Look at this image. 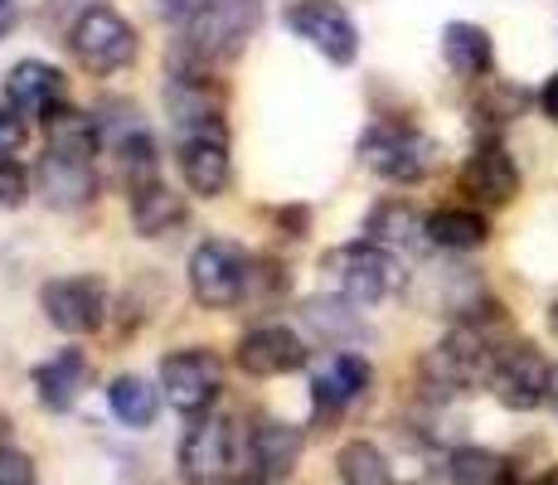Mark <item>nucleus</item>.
Segmentation results:
<instances>
[{"label":"nucleus","mask_w":558,"mask_h":485,"mask_svg":"<svg viewBox=\"0 0 558 485\" xmlns=\"http://www.w3.org/2000/svg\"><path fill=\"white\" fill-rule=\"evenodd\" d=\"M447 476L452 485H506V457L486 447H457L447 457Z\"/></svg>","instance_id":"nucleus-30"},{"label":"nucleus","mask_w":558,"mask_h":485,"mask_svg":"<svg viewBox=\"0 0 558 485\" xmlns=\"http://www.w3.org/2000/svg\"><path fill=\"white\" fill-rule=\"evenodd\" d=\"M248 272L253 263L243 257L239 243L223 239H204L195 253H190V291L204 311H229L248 296Z\"/></svg>","instance_id":"nucleus-9"},{"label":"nucleus","mask_w":558,"mask_h":485,"mask_svg":"<svg viewBox=\"0 0 558 485\" xmlns=\"http://www.w3.org/2000/svg\"><path fill=\"white\" fill-rule=\"evenodd\" d=\"M539 112L549 117V122L558 126V73H549V83L539 88Z\"/></svg>","instance_id":"nucleus-37"},{"label":"nucleus","mask_w":558,"mask_h":485,"mask_svg":"<svg viewBox=\"0 0 558 485\" xmlns=\"http://www.w3.org/2000/svg\"><path fill=\"white\" fill-rule=\"evenodd\" d=\"M248 291L263 301V306H272V301L287 291V267L277 263V257H257L253 272H248Z\"/></svg>","instance_id":"nucleus-32"},{"label":"nucleus","mask_w":558,"mask_h":485,"mask_svg":"<svg viewBox=\"0 0 558 485\" xmlns=\"http://www.w3.org/2000/svg\"><path fill=\"white\" fill-rule=\"evenodd\" d=\"M160 384H146L142 374H117L112 384H107V403H112V413L122 417L126 427H151L156 413H160Z\"/></svg>","instance_id":"nucleus-28"},{"label":"nucleus","mask_w":558,"mask_h":485,"mask_svg":"<svg viewBox=\"0 0 558 485\" xmlns=\"http://www.w3.org/2000/svg\"><path fill=\"white\" fill-rule=\"evenodd\" d=\"M29 199V175L15 160H0V209H20Z\"/></svg>","instance_id":"nucleus-33"},{"label":"nucleus","mask_w":558,"mask_h":485,"mask_svg":"<svg viewBox=\"0 0 558 485\" xmlns=\"http://www.w3.org/2000/svg\"><path fill=\"white\" fill-rule=\"evenodd\" d=\"M457 185L471 204L506 209V204H514V194H520V166H514V156L500 142H481L466 156V166H461Z\"/></svg>","instance_id":"nucleus-14"},{"label":"nucleus","mask_w":558,"mask_h":485,"mask_svg":"<svg viewBox=\"0 0 558 485\" xmlns=\"http://www.w3.org/2000/svg\"><path fill=\"white\" fill-rule=\"evenodd\" d=\"M364 233H369V243L399 253V247H413L417 239H427V219L403 199H379L369 209V219H364Z\"/></svg>","instance_id":"nucleus-25"},{"label":"nucleus","mask_w":558,"mask_h":485,"mask_svg":"<svg viewBox=\"0 0 558 485\" xmlns=\"http://www.w3.org/2000/svg\"><path fill=\"white\" fill-rule=\"evenodd\" d=\"M63 97H69V78H63V69H53L45 59H20L5 73V107H15L20 117H39L45 122L53 107H63Z\"/></svg>","instance_id":"nucleus-16"},{"label":"nucleus","mask_w":558,"mask_h":485,"mask_svg":"<svg viewBox=\"0 0 558 485\" xmlns=\"http://www.w3.org/2000/svg\"><path fill=\"white\" fill-rule=\"evenodd\" d=\"M185 219H190L185 199H180L175 190H166L160 180L132 194V229L142 233V239H166V233H175Z\"/></svg>","instance_id":"nucleus-26"},{"label":"nucleus","mask_w":558,"mask_h":485,"mask_svg":"<svg viewBox=\"0 0 558 485\" xmlns=\"http://www.w3.org/2000/svg\"><path fill=\"white\" fill-rule=\"evenodd\" d=\"M524 102H530V97H524V88H514V83H490L486 93L476 97V117L486 126H500V122H514V117L524 112Z\"/></svg>","instance_id":"nucleus-31"},{"label":"nucleus","mask_w":558,"mask_h":485,"mask_svg":"<svg viewBox=\"0 0 558 485\" xmlns=\"http://www.w3.org/2000/svg\"><path fill=\"white\" fill-rule=\"evenodd\" d=\"M549 326H554V336H558V306L549 311Z\"/></svg>","instance_id":"nucleus-41"},{"label":"nucleus","mask_w":558,"mask_h":485,"mask_svg":"<svg viewBox=\"0 0 558 485\" xmlns=\"http://www.w3.org/2000/svg\"><path fill=\"white\" fill-rule=\"evenodd\" d=\"M0 485H39L29 451H15V447L0 451Z\"/></svg>","instance_id":"nucleus-34"},{"label":"nucleus","mask_w":558,"mask_h":485,"mask_svg":"<svg viewBox=\"0 0 558 485\" xmlns=\"http://www.w3.org/2000/svg\"><path fill=\"white\" fill-rule=\"evenodd\" d=\"M39 311L59 336H98L112 311V291L98 272H73V277H53L39 287Z\"/></svg>","instance_id":"nucleus-5"},{"label":"nucleus","mask_w":558,"mask_h":485,"mask_svg":"<svg viewBox=\"0 0 558 485\" xmlns=\"http://www.w3.org/2000/svg\"><path fill=\"white\" fill-rule=\"evenodd\" d=\"M45 142L53 156H69V160H88L102 150V126L93 122L88 112H78V107H53V112L45 117Z\"/></svg>","instance_id":"nucleus-23"},{"label":"nucleus","mask_w":558,"mask_h":485,"mask_svg":"<svg viewBox=\"0 0 558 485\" xmlns=\"http://www.w3.org/2000/svg\"><path fill=\"white\" fill-rule=\"evenodd\" d=\"M302 326L316 340L336 344V350H345L350 340L364 336L360 316L350 311V301H340V296H311V301H302Z\"/></svg>","instance_id":"nucleus-27"},{"label":"nucleus","mask_w":558,"mask_h":485,"mask_svg":"<svg viewBox=\"0 0 558 485\" xmlns=\"http://www.w3.org/2000/svg\"><path fill=\"white\" fill-rule=\"evenodd\" d=\"M35 190L49 209H83L98 199V170L88 160H69L45 150V160L35 166Z\"/></svg>","instance_id":"nucleus-17"},{"label":"nucleus","mask_w":558,"mask_h":485,"mask_svg":"<svg viewBox=\"0 0 558 485\" xmlns=\"http://www.w3.org/2000/svg\"><path fill=\"white\" fill-rule=\"evenodd\" d=\"M112 166H117V180L126 185V194L156 185L160 175V160H156V136L146 132L142 122H126L122 132H112Z\"/></svg>","instance_id":"nucleus-21"},{"label":"nucleus","mask_w":558,"mask_h":485,"mask_svg":"<svg viewBox=\"0 0 558 485\" xmlns=\"http://www.w3.org/2000/svg\"><path fill=\"white\" fill-rule=\"evenodd\" d=\"M544 485H558V471H554V476H549V481H544Z\"/></svg>","instance_id":"nucleus-42"},{"label":"nucleus","mask_w":558,"mask_h":485,"mask_svg":"<svg viewBox=\"0 0 558 485\" xmlns=\"http://www.w3.org/2000/svg\"><path fill=\"white\" fill-rule=\"evenodd\" d=\"M175 166L185 175L190 194L199 199H219L229 190V142H214V136H180V150H175Z\"/></svg>","instance_id":"nucleus-18"},{"label":"nucleus","mask_w":558,"mask_h":485,"mask_svg":"<svg viewBox=\"0 0 558 485\" xmlns=\"http://www.w3.org/2000/svg\"><path fill=\"white\" fill-rule=\"evenodd\" d=\"M336 471H340V485H393V466L374 441H345L336 451Z\"/></svg>","instance_id":"nucleus-29"},{"label":"nucleus","mask_w":558,"mask_h":485,"mask_svg":"<svg viewBox=\"0 0 558 485\" xmlns=\"http://www.w3.org/2000/svg\"><path fill=\"white\" fill-rule=\"evenodd\" d=\"M360 160L384 180H399V185H413L423 180L427 170L437 166V142L423 136L417 126H403V122H379L364 132L360 142Z\"/></svg>","instance_id":"nucleus-8"},{"label":"nucleus","mask_w":558,"mask_h":485,"mask_svg":"<svg viewBox=\"0 0 558 485\" xmlns=\"http://www.w3.org/2000/svg\"><path fill=\"white\" fill-rule=\"evenodd\" d=\"M223 485H267V481H263V476H257V471H253V476H229Z\"/></svg>","instance_id":"nucleus-38"},{"label":"nucleus","mask_w":558,"mask_h":485,"mask_svg":"<svg viewBox=\"0 0 558 485\" xmlns=\"http://www.w3.org/2000/svg\"><path fill=\"white\" fill-rule=\"evenodd\" d=\"M233 451H239V441H233L229 417L199 413L175 447V471L185 485H223L229 481V466H233Z\"/></svg>","instance_id":"nucleus-11"},{"label":"nucleus","mask_w":558,"mask_h":485,"mask_svg":"<svg viewBox=\"0 0 558 485\" xmlns=\"http://www.w3.org/2000/svg\"><path fill=\"white\" fill-rule=\"evenodd\" d=\"M248 457H253V471L267 485L287 481L292 476V466L302 461V427L282 423V417H257L253 437H248Z\"/></svg>","instance_id":"nucleus-19"},{"label":"nucleus","mask_w":558,"mask_h":485,"mask_svg":"<svg viewBox=\"0 0 558 485\" xmlns=\"http://www.w3.org/2000/svg\"><path fill=\"white\" fill-rule=\"evenodd\" d=\"M93 369H88V354L83 350H59L53 360L35 364V398L39 408H49V413H69L73 403L83 398V388H88Z\"/></svg>","instance_id":"nucleus-20"},{"label":"nucleus","mask_w":558,"mask_h":485,"mask_svg":"<svg viewBox=\"0 0 558 485\" xmlns=\"http://www.w3.org/2000/svg\"><path fill=\"white\" fill-rule=\"evenodd\" d=\"M442 59L457 78L481 83V78H490V69H496V45H490V35L481 25L452 20V25L442 29Z\"/></svg>","instance_id":"nucleus-22"},{"label":"nucleus","mask_w":558,"mask_h":485,"mask_svg":"<svg viewBox=\"0 0 558 485\" xmlns=\"http://www.w3.org/2000/svg\"><path fill=\"white\" fill-rule=\"evenodd\" d=\"M25 136H29V126H25V117L15 112V107H0V160H10L20 146H25Z\"/></svg>","instance_id":"nucleus-35"},{"label":"nucleus","mask_w":558,"mask_h":485,"mask_svg":"<svg viewBox=\"0 0 558 485\" xmlns=\"http://www.w3.org/2000/svg\"><path fill=\"white\" fill-rule=\"evenodd\" d=\"M166 112H170V122H175L180 136H214V142H229V93H223L204 69L170 73Z\"/></svg>","instance_id":"nucleus-6"},{"label":"nucleus","mask_w":558,"mask_h":485,"mask_svg":"<svg viewBox=\"0 0 558 485\" xmlns=\"http://www.w3.org/2000/svg\"><path fill=\"white\" fill-rule=\"evenodd\" d=\"M490 364H496V350H490L486 330L481 326H457L442 344L423 354L417 364V379L433 398H452V393H466L476 384H490Z\"/></svg>","instance_id":"nucleus-2"},{"label":"nucleus","mask_w":558,"mask_h":485,"mask_svg":"<svg viewBox=\"0 0 558 485\" xmlns=\"http://www.w3.org/2000/svg\"><path fill=\"white\" fill-rule=\"evenodd\" d=\"M549 364L534 344H510V350H496V364H490V393L510 408V413H534L539 403H549Z\"/></svg>","instance_id":"nucleus-12"},{"label":"nucleus","mask_w":558,"mask_h":485,"mask_svg":"<svg viewBox=\"0 0 558 485\" xmlns=\"http://www.w3.org/2000/svg\"><path fill=\"white\" fill-rule=\"evenodd\" d=\"M277 223H282V233H287V239H306V223H311V214L302 209V204H292V209H277Z\"/></svg>","instance_id":"nucleus-36"},{"label":"nucleus","mask_w":558,"mask_h":485,"mask_svg":"<svg viewBox=\"0 0 558 485\" xmlns=\"http://www.w3.org/2000/svg\"><path fill=\"white\" fill-rule=\"evenodd\" d=\"M0 5H10V0H0Z\"/></svg>","instance_id":"nucleus-43"},{"label":"nucleus","mask_w":558,"mask_h":485,"mask_svg":"<svg viewBox=\"0 0 558 485\" xmlns=\"http://www.w3.org/2000/svg\"><path fill=\"white\" fill-rule=\"evenodd\" d=\"M311 360L306 340L292 326H253L248 336L233 344V364H239L248 379H282L296 374Z\"/></svg>","instance_id":"nucleus-13"},{"label":"nucleus","mask_w":558,"mask_h":485,"mask_svg":"<svg viewBox=\"0 0 558 485\" xmlns=\"http://www.w3.org/2000/svg\"><path fill=\"white\" fill-rule=\"evenodd\" d=\"M549 408L558 413V364H554V374H549Z\"/></svg>","instance_id":"nucleus-39"},{"label":"nucleus","mask_w":558,"mask_h":485,"mask_svg":"<svg viewBox=\"0 0 558 485\" xmlns=\"http://www.w3.org/2000/svg\"><path fill=\"white\" fill-rule=\"evenodd\" d=\"M330 272V282L345 301H360V306H374V301L393 296V291L403 287V267L399 257L389 253V247L379 243H345V247H330L326 263H320Z\"/></svg>","instance_id":"nucleus-4"},{"label":"nucleus","mask_w":558,"mask_h":485,"mask_svg":"<svg viewBox=\"0 0 558 485\" xmlns=\"http://www.w3.org/2000/svg\"><path fill=\"white\" fill-rule=\"evenodd\" d=\"M369 384H374L369 360L355 350H336L330 360H320L311 369V408H316V417H336L345 408H355Z\"/></svg>","instance_id":"nucleus-15"},{"label":"nucleus","mask_w":558,"mask_h":485,"mask_svg":"<svg viewBox=\"0 0 558 485\" xmlns=\"http://www.w3.org/2000/svg\"><path fill=\"white\" fill-rule=\"evenodd\" d=\"M490 239L486 214L466 209V204H442V209L427 214V243L447 247V253H476Z\"/></svg>","instance_id":"nucleus-24"},{"label":"nucleus","mask_w":558,"mask_h":485,"mask_svg":"<svg viewBox=\"0 0 558 485\" xmlns=\"http://www.w3.org/2000/svg\"><path fill=\"white\" fill-rule=\"evenodd\" d=\"M282 20L302 45H311L320 53V59L340 63V69L360 59V29L340 0H287Z\"/></svg>","instance_id":"nucleus-10"},{"label":"nucleus","mask_w":558,"mask_h":485,"mask_svg":"<svg viewBox=\"0 0 558 485\" xmlns=\"http://www.w3.org/2000/svg\"><path fill=\"white\" fill-rule=\"evenodd\" d=\"M10 447V427H5V417H0V451Z\"/></svg>","instance_id":"nucleus-40"},{"label":"nucleus","mask_w":558,"mask_h":485,"mask_svg":"<svg viewBox=\"0 0 558 485\" xmlns=\"http://www.w3.org/2000/svg\"><path fill=\"white\" fill-rule=\"evenodd\" d=\"M69 49H73V59H78L88 73L107 78V73H122L126 63L136 59L142 39H136V25L122 15V10H112V5H88L78 20H73Z\"/></svg>","instance_id":"nucleus-3"},{"label":"nucleus","mask_w":558,"mask_h":485,"mask_svg":"<svg viewBox=\"0 0 558 485\" xmlns=\"http://www.w3.org/2000/svg\"><path fill=\"white\" fill-rule=\"evenodd\" d=\"M257 29V0H195L185 15V59L190 69L239 59Z\"/></svg>","instance_id":"nucleus-1"},{"label":"nucleus","mask_w":558,"mask_h":485,"mask_svg":"<svg viewBox=\"0 0 558 485\" xmlns=\"http://www.w3.org/2000/svg\"><path fill=\"white\" fill-rule=\"evenodd\" d=\"M160 393L175 408L180 417H199L214 408V398L223 393V360L204 344H190V350H170L160 360Z\"/></svg>","instance_id":"nucleus-7"}]
</instances>
